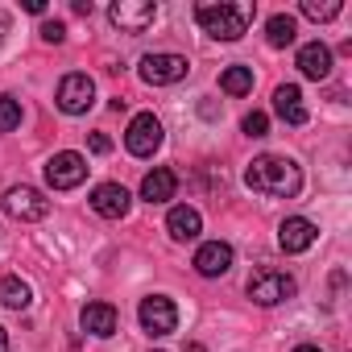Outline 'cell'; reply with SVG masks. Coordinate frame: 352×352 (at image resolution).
I'll use <instances>...</instances> for the list:
<instances>
[{"label": "cell", "instance_id": "cell-22", "mask_svg": "<svg viewBox=\"0 0 352 352\" xmlns=\"http://www.w3.org/2000/svg\"><path fill=\"white\" fill-rule=\"evenodd\" d=\"M340 0H323V5H319V0H302V17H311V21H336L340 17Z\"/></svg>", "mask_w": 352, "mask_h": 352}, {"label": "cell", "instance_id": "cell-5", "mask_svg": "<svg viewBox=\"0 0 352 352\" xmlns=\"http://www.w3.org/2000/svg\"><path fill=\"white\" fill-rule=\"evenodd\" d=\"M108 21L120 34H145L157 21V5L153 0H116V5L108 9Z\"/></svg>", "mask_w": 352, "mask_h": 352}, {"label": "cell", "instance_id": "cell-24", "mask_svg": "<svg viewBox=\"0 0 352 352\" xmlns=\"http://www.w3.org/2000/svg\"><path fill=\"white\" fill-rule=\"evenodd\" d=\"M245 133H249V137H265V133H270V116H265V112H249V116H245Z\"/></svg>", "mask_w": 352, "mask_h": 352}, {"label": "cell", "instance_id": "cell-15", "mask_svg": "<svg viewBox=\"0 0 352 352\" xmlns=\"http://www.w3.org/2000/svg\"><path fill=\"white\" fill-rule=\"evenodd\" d=\"M79 323H83V331H91V336H112L116 323H120V315H116L112 302H87V307L79 311Z\"/></svg>", "mask_w": 352, "mask_h": 352}, {"label": "cell", "instance_id": "cell-1", "mask_svg": "<svg viewBox=\"0 0 352 352\" xmlns=\"http://www.w3.org/2000/svg\"><path fill=\"white\" fill-rule=\"evenodd\" d=\"M245 183H249V191H257V195H265V199H294V195L302 191V170H298L290 157L261 153V157L249 162Z\"/></svg>", "mask_w": 352, "mask_h": 352}, {"label": "cell", "instance_id": "cell-9", "mask_svg": "<svg viewBox=\"0 0 352 352\" xmlns=\"http://www.w3.org/2000/svg\"><path fill=\"white\" fill-rule=\"evenodd\" d=\"M141 79L153 83V87L179 83V79H187V58L183 54H145L141 58Z\"/></svg>", "mask_w": 352, "mask_h": 352}, {"label": "cell", "instance_id": "cell-16", "mask_svg": "<svg viewBox=\"0 0 352 352\" xmlns=\"http://www.w3.org/2000/svg\"><path fill=\"white\" fill-rule=\"evenodd\" d=\"M274 112L286 120V124H307V104H302V91L294 83H282L274 91Z\"/></svg>", "mask_w": 352, "mask_h": 352}, {"label": "cell", "instance_id": "cell-8", "mask_svg": "<svg viewBox=\"0 0 352 352\" xmlns=\"http://www.w3.org/2000/svg\"><path fill=\"white\" fill-rule=\"evenodd\" d=\"M124 145L133 157H153V149L162 145V120L153 112H137L129 120V133H124Z\"/></svg>", "mask_w": 352, "mask_h": 352}, {"label": "cell", "instance_id": "cell-11", "mask_svg": "<svg viewBox=\"0 0 352 352\" xmlns=\"http://www.w3.org/2000/svg\"><path fill=\"white\" fill-rule=\"evenodd\" d=\"M129 204H133V195H129L120 183H100V187L91 191V212L104 216V220H120V216H129Z\"/></svg>", "mask_w": 352, "mask_h": 352}, {"label": "cell", "instance_id": "cell-4", "mask_svg": "<svg viewBox=\"0 0 352 352\" xmlns=\"http://www.w3.org/2000/svg\"><path fill=\"white\" fill-rule=\"evenodd\" d=\"M83 179H87V157L75 153V149H63V153H54L46 162V183L54 191H75Z\"/></svg>", "mask_w": 352, "mask_h": 352}, {"label": "cell", "instance_id": "cell-13", "mask_svg": "<svg viewBox=\"0 0 352 352\" xmlns=\"http://www.w3.org/2000/svg\"><path fill=\"white\" fill-rule=\"evenodd\" d=\"M195 270H199L204 278H224V274L232 270V245H224V241H208V245H199V253H195Z\"/></svg>", "mask_w": 352, "mask_h": 352}, {"label": "cell", "instance_id": "cell-2", "mask_svg": "<svg viewBox=\"0 0 352 352\" xmlns=\"http://www.w3.org/2000/svg\"><path fill=\"white\" fill-rule=\"evenodd\" d=\"M195 21L204 34L220 38V42H236L245 38L249 21H253V9L249 5H228V0H220V5H199L195 9Z\"/></svg>", "mask_w": 352, "mask_h": 352}, {"label": "cell", "instance_id": "cell-3", "mask_svg": "<svg viewBox=\"0 0 352 352\" xmlns=\"http://www.w3.org/2000/svg\"><path fill=\"white\" fill-rule=\"evenodd\" d=\"M294 278L290 274H282V270H270V265H261L253 278H249V298L257 302V307H278V302H286V298H294Z\"/></svg>", "mask_w": 352, "mask_h": 352}, {"label": "cell", "instance_id": "cell-29", "mask_svg": "<svg viewBox=\"0 0 352 352\" xmlns=\"http://www.w3.org/2000/svg\"><path fill=\"white\" fill-rule=\"evenodd\" d=\"M294 352H319V348H315V344H298Z\"/></svg>", "mask_w": 352, "mask_h": 352}, {"label": "cell", "instance_id": "cell-19", "mask_svg": "<svg viewBox=\"0 0 352 352\" xmlns=\"http://www.w3.org/2000/svg\"><path fill=\"white\" fill-rule=\"evenodd\" d=\"M265 38H270V46H290L294 38H298V21L290 17V13H274L270 17V25H265Z\"/></svg>", "mask_w": 352, "mask_h": 352}, {"label": "cell", "instance_id": "cell-25", "mask_svg": "<svg viewBox=\"0 0 352 352\" xmlns=\"http://www.w3.org/2000/svg\"><path fill=\"white\" fill-rule=\"evenodd\" d=\"M42 38L58 46V42H67V25H63V21H46V25H42Z\"/></svg>", "mask_w": 352, "mask_h": 352}, {"label": "cell", "instance_id": "cell-6", "mask_svg": "<svg viewBox=\"0 0 352 352\" xmlns=\"http://www.w3.org/2000/svg\"><path fill=\"white\" fill-rule=\"evenodd\" d=\"M54 104H58L67 116H83V112L96 104V83H91V75H83V71L67 75V79L58 83V96H54Z\"/></svg>", "mask_w": 352, "mask_h": 352}, {"label": "cell", "instance_id": "cell-18", "mask_svg": "<svg viewBox=\"0 0 352 352\" xmlns=\"http://www.w3.org/2000/svg\"><path fill=\"white\" fill-rule=\"evenodd\" d=\"M166 228H170V236H174V241H195V236L204 232V220H199V212H195V208H170Z\"/></svg>", "mask_w": 352, "mask_h": 352}, {"label": "cell", "instance_id": "cell-7", "mask_svg": "<svg viewBox=\"0 0 352 352\" xmlns=\"http://www.w3.org/2000/svg\"><path fill=\"white\" fill-rule=\"evenodd\" d=\"M137 319H141V327L149 336H170L174 327H179V307H174L166 294H149V298H141Z\"/></svg>", "mask_w": 352, "mask_h": 352}, {"label": "cell", "instance_id": "cell-20", "mask_svg": "<svg viewBox=\"0 0 352 352\" xmlns=\"http://www.w3.org/2000/svg\"><path fill=\"white\" fill-rule=\"evenodd\" d=\"M0 302H5L9 311H25V307L34 302L30 282H21V278H5V282H0Z\"/></svg>", "mask_w": 352, "mask_h": 352}, {"label": "cell", "instance_id": "cell-10", "mask_svg": "<svg viewBox=\"0 0 352 352\" xmlns=\"http://www.w3.org/2000/svg\"><path fill=\"white\" fill-rule=\"evenodd\" d=\"M5 212L13 220H46L50 216V199L38 191V187H13L5 195Z\"/></svg>", "mask_w": 352, "mask_h": 352}, {"label": "cell", "instance_id": "cell-17", "mask_svg": "<svg viewBox=\"0 0 352 352\" xmlns=\"http://www.w3.org/2000/svg\"><path fill=\"white\" fill-rule=\"evenodd\" d=\"M298 71H302L307 79H327V75H331V50H327L323 42H307V46L298 50Z\"/></svg>", "mask_w": 352, "mask_h": 352}, {"label": "cell", "instance_id": "cell-14", "mask_svg": "<svg viewBox=\"0 0 352 352\" xmlns=\"http://www.w3.org/2000/svg\"><path fill=\"white\" fill-rule=\"evenodd\" d=\"M174 191H179V174L166 170V166L149 170L141 179V199L145 204H166V199H174Z\"/></svg>", "mask_w": 352, "mask_h": 352}, {"label": "cell", "instance_id": "cell-26", "mask_svg": "<svg viewBox=\"0 0 352 352\" xmlns=\"http://www.w3.org/2000/svg\"><path fill=\"white\" fill-rule=\"evenodd\" d=\"M91 149H96V153H112V141H108L104 133H91Z\"/></svg>", "mask_w": 352, "mask_h": 352}, {"label": "cell", "instance_id": "cell-27", "mask_svg": "<svg viewBox=\"0 0 352 352\" xmlns=\"http://www.w3.org/2000/svg\"><path fill=\"white\" fill-rule=\"evenodd\" d=\"M5 34H9V13H0V42H5Z\"/></svg>", "mask_w": 352, "mask_h": 352}, {"label": "cell", "instance_id": "cell-21", "mask_svg": "<svg viewBox=\"0 0 352 352\" xmlns=\"http://www.w3.org/2000/svg\"><path fill=\"white\" fill-rule=\"evenodd\" d=\"M220 91H228V96H249V91H253V71H249V67H228V71L220 75Z\"/></svg>", "mask_w": 352, "mask_h": 352}, {"label": "cell", "instance_id": "cell-23", "mask_svg": "<svg viewBox=\"0 0 352 352\" xmlns=\"http://www.w3.org/2000/svg\"><path fill=\"white\" fill-rule=\"evenodd\" d=\"M21 124V104L13 96H0V133H13Z\"/></svg>", "mask_w": 352, "mask_h": 352}, {"label": "cell", "instance_id": "cell-12", "mask_svg": "<svg viewBox=\"0 0 352 352\" xmlns=\"http://www.w3.org/2000/svg\"><path fill=\"white\" fill-rule=\"evenodd\" d=\"M315 241H319V228H315L311 220H302V216H290V220H282V228H278V245H282L286 253H307Z\"/></svg>", "mask_w": 352, "mask_h": 352}, {"label": "cell", "instance_id": "cell-28", "mask_svg": "<svg viewBox=\"0 0 352 352\" xmlns=\"http://www.w3.org/2000/svg\"><path fill=\"white\" fill-rule=\"evenodd\" d=\"M0 352H9V331L0 327Z\"/></svg>", "mask_w": 352, "mask_h": 352}]
</instances>
